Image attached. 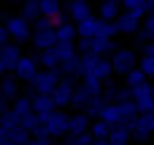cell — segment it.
<instances>
[{
	"instance_id": "cell-39",
	"label": "cell",
	"mask_w": 154,
	"mask_h": 145,
	"mask_svg": "<svg viewBox=\"0 0 154 145\" xmlns=\"http://www.w3.org/2000/svg\"><path fill=\"white\" fill-rule=\"evenodd\" d=\"M93 145H112V143H109V138H95Z\"/></svg>"
},
{
	"instance_id": "cell-36",
	"label": "cell",
	"mask_w": 154,
	"mask_h": 145,
	"mask_svg": "<svg viewBox=\"0 0 154 145\" xmlns=\"http://www.w3.org/2000/svg\"><path fill=\"white\" fill-rule=\"evenodd\" d=\"M50 138H52V136H48V133H33V138H31V140H33V143L36 145H52L55 143V140H50Z\"/></svg>"
},
{
	"instance_id": "cell-5",
	"label": "cell",
	"mask_w": 154,
	"mask_h": 145,
	"mask_svg": "<svg viewBox=\"0 0 154 145\" xmlns=\"http://www.w3.org/2000/svg\"><path fill=\"white\" fill-rule=\"evenodd\" d=\"M5 26H7V31H10V36L14 38V40H29L31 36V31H33V21H29V19L19 14V17H10L7 21H2Z\"/></svg>"
},
{
	"instance_id": "cell-13",
	"label": "cell",
	"mask_w": 154,
	"mask_h": 145,
	"mask_svg": "<svg viewBox=\"0 0 154 145\" xmlns=\"http://www.w3.org/2000/svg\"><path fill=\"white\" fill-rule=\"evenodd\" d=\"M19 76L12 72L10 74H2V81H0V95H2V100H17L19 98Z\"/></svg>"
},
{
	"instance_id": "cell-34",
	"label": "cell",
	"mask_w": 154,
	"mask_h": 145,
	"mask_svg": "<svg viewBox=\"0 0 154 145\" xmlns=\"http://www.w3.org/2000/svg\"><path fill=\"white\" fill-rule=\"evenodd\" d=\"M119 34V26H116V21H104L102 19V29H100V36L104 38H114Z\"/></svg>"
},
{
	"instance_id": "cell-17",
	"label": "cell",
	"mask_w": 154,
	"mask_h": 145,
	"mask_svg": "<svg viewBox=\"0 0 154 145\" xmlns=\"http://www.w3.org/2000/svg\"><path fill=\"white\" fill-rule=\"evenodd\" d=\"M76 29H78V38H95V36H100L102 19L100 17H88V19H83V21H78Z\"/></svg>"
},
{
	"instance_id": "cell-20",
	"label": "cell",
	"mask_w": 154,
	"mask_h": 145,
	"mask_svg": "<svg viewBox=\"0 0 154 145\" xmlns=\"http://www.w3.org/2000/svg\"><path fill=\"white\" fill-rule=\"evenodd\" d=\"M131 140H133V131L126 126V124L112 126V131H109V143L112 145H128Z\"/></svg>"
},
{
	"instance_id": "cell-38",
	"label": "cell",
	"mask_w": 154,
	"mask_h": 145,
	"mask_svg": "<svg viewBox=\"0 0 154 145\" xmlns=\"http://www.w3.org/2000/svg\"><path fill=\"white\" fill-rule=\"evenodd\" d=\"M142 48H145V55H154V40H147Z\"/></svg>"
},
{
	"instance_id": "cell-14",
	"label": "cell",
	"mask_w": 154,
	"mask_h": 145,
	"mask_svg": "<svg viewBox=\"0 0 154 145\" xmlns=\"http://www.w3.org/2000/svg\"><path fill=\"white\" fill-rule=\"evenodd\" d=\"M100 119H104L107 124H112V126H119V124H126V117H123V109H121V102H114V100H109L104 109H102V114H100Z\"/></svg>"
},
{
	"instance_id": "cell-11",
	"label": "cell",
	"mask_w": 154,
	"mask_h": 145,
	"mask_svg": "<svg viewBox=\"0 0 154 145\" xmlns=\"http://www.w3.org/2000/svg\"><path fill=\"white\" fill-rule=\"evenodd\" d=\"M116 26H119V34H123V36L140 34V17L135 12H131V10H123L121 17L116 19Z\"/></svg>"
},
{
	"instance_id": "cell-37",
	"label": "cell",
	"mask_w": 154,
	"mask_h": 145,
	"mask_svg": "<svg viewBox=\"0 0 154 145\" xmlns=\"http://www.w3.org/2000/svg\"><path fill=\"white\" fill-rule=\"evenodd\" d=\"M50 19H52V24H55V26H62V24H66V21H69V17H66L64 12H57L55 17H50Z\"/></svg>"
},
{
	"instance_id": "cell-21",
	"label": "cell",
	"mask_w": 154,
	"mask_h": 145,
	"mask_svg": "<svg viewBox=\"0 0 154 145\" xmlns=\"http://www.w3.org/2000/svg\"><path fill=\"white\" fill-rule=\"evenodd\" d=\"M40 60V67L43 69H59V64H62V57H59L57 48H50V50H43L38 55Z\"/></svg>"
},
{
	"instance_id": "cell-16",
	"label": "cell",
	"mask_w": 154,
	"mask_h": 145,
	"mask_svg": "<svg viewBox=\"0 0 154 145\" xmlns=\"http://www.w3.org/2000/svg\"><path fill=\"white\" fill-rule=\"evenodd\" d=\"M88 17H93L88 0H69V19L74 24H78V21H83V19H88Z\"/></svg>"
},
{
	"instance_id": "cell-27",
	"label": "cell",
	"mask_w": 154,
	"mask_h": 145,
	"mask_svg": "<svg viewBox=\"0 0 154 145\" xmlns=\"http://www.w3.org/2000/svg\"><path fill=\"white\" fill-rule=\"evenodd\" d=\"M126 86H131V88H137V86H142V83H147V74L142 72L140 67H135L133 72L126 74V81H123Z\"/></svg>"
},
{
	"instance_id": "cell-30",
	"label": "cell",
	"mask_w": 154,
	"mask_h": 145,
	"mask_svg": "<svg viewBox=\"0 0 154 145\" xmlns=\"http://www.w3.org/2000/svg\"><path fill=\"white\" fill-rule=\"evenodd\" d=\"M57 53L62 57V62H69V60H76V43H57Z\"/></svg>"
},
{
	"instance_id": "cell-41",
	"label": "cell",
	"mask_w": 154,
	"mask_h": 145,
	"mask_svg": "<svg viewBox=\"0 0 154 145\" xmlns=\"http://www.w3.org/2000/svg\"><path fill=\"white\" fill-rule=\"evenodd\" d=\"M52 145H62V143H52ZM64 145H66V143H64Z\"/></svg>"
},
{
	"instance_id": "cell-9",
	"label": "cell",
	"mask_w": 154,
	"mask_h": 145,
	"mask_svg": "<svg viewBox=\"0 0 154 145\" xmlns=\"http://www.w3.org/2000/svg\"><path fill=\"white\" fill-rule=\"evenodd\" d=\"M38 67H40V60L36 57V55H24V57L19 60V64L14 67V74L19 76L21 81H31V79L40 72Z\"/></svg>"
},
{
	"instance_id": "cell-23",
	"label": "cell",
	"mask_w": 154,
	"mask_h": 145,
	"mask_svg": "<svg viewBox=\"0 0 154 145\" xmlns=\"http://www.w3.org/2000/svg\"><path fill=\"white\" fill-rule=\"evenodd\" d=\"M121 5L126 7V10H131L135 12L137 17H147L149 12H152V5H149V0H121Z\"/></svg>"
},
{
	"instance_id": "cell-35",
	"label": "cell",
	"mask_w": 154,
	"mask_h": 145,
	"mask_svg": "<svg viewBox=\"0 0 154 145\" xmlns=\"http://www.w3.org/2000/svg\"><path fill=\"white\" fill-rule=\"evenodd\" d=\"M50 26H55L50 17H38L36 21H33V31H40V29H50Z\"/></svg>"
},
{
	"instance_id": "cell-15",
	"label": "cell",
	"mask_w": 154,
	"mask_h": 145,
	"mask_svg": "<svg viewBox=\"0 0 154 145\" xmlns=\"http://www.w3.org/2000/svg\"><path fill=\"white\" fill-rule=\"evenodd\" d=\"M133 133H154V112H140L131 124H126Z\"/></svg>"
},
{
	"instance_id": "cell-25",
	"label": "cell",
	"mask_w": 154,
	"mask_h": 145,
	"mask_svg": "<svg viewBox=\"0 0 154 145\" xmlns=\"http://www.w3.org/2000/svg\"><path fill=\"white\" fill-rule=\"evenodd\" d=\"M21 14L29 19V21H36L40 14V0H21Z\"/></svg>"
},
{
	"instance_id": "cell-33",
	"label": "cell",
	"mask_w": 154,
	"mask_h": 145,
	"mask_svg": "<svg viewBox=\"0 0 154 145\" xmlns=\"http://www.w3.org/2000/svg\"><path fill=\"white\" fill-rule=\"evenodd\" d=\"M147 76H154V55H142L140 57V64H137Z\"/></svg>"
},
{
	"instance_id": "cell-31",
	"label": "cell",
	"mask_w": 154,
	"mask_h": 145,
	"mask_svg": "<svg viewBox=\"0 0 154 145\" xmlns=\"http://www.w3.org/2000/svg\"><path fill=\"white\" fill-rule=\"evenodd\" d=\"M57 12H62L59 0H40V14L43 17H55Z\"/></svg>"
},
{
	"instance_id": "cell-24",
	"label": "cell",
	"mask_w": 154,
	"mask_h": 145,
	"mask_svg": "<svg viewBox=\"0 0 154 145\" xmlns=\"http://www.w3.org/2000/svg\"><path fill=\"white\" fill-rule=\"evenodd\" d=\"M55 31H57V43H74L78 36V29L76 24H62V26H55Z\"/></svg>"
},
{
	"instance_id": "cell-18",
	"label": "cell",
	"mask_w": 154,
	"mask_h": 145,
	"mask_svg": "<svg viewBox=\"0 0 154 145\" xmlns=\"http://www.w3.org/2000/svg\"><path fill=\"white\" fill-rule=\"evenodd\" d=\"M90 126H93L90 117H88L85 112H78V114H74V117H71V124H69V136L90 133Z\"/></svg>"
},
{
	"instance_id": "cell-32",
	"label": "cell",
	"mask_w": 154,
	"mask_h": 145,
	"mask_svg": "<svg viewBox=\"0 0 154 145\" xmlns=\"http://www.w3.org/2000/svg\"><path fill=\"white\" fill-rule=\"evenodd\" d=\"M95 136L93 133H81V136H66V145H93Z\"/></svg>"
},
{
	"instance_id": "cell-28",
	"label": "cell",
	"mask_w": 154,
	"mask_h": 145,
	"mask_svg": "<svg viewBox=\"0 0 154 145\" xmlns=\"http://www.w3.org/2000/svg\"><path fill=\"white\" fill-rule=\"evenodd\" d=\"M140 36V43H147V40H154V10L145 17V26H142V31L137 34Z\"/></svg>"
},
{
	"instance_id": "cell-4",
	"label": "cell",
	"mask_w": 154,
	"mask_h": 145,
	"mask_svg": "<svg viewBox=\"0 0 154 145\" xmlns=\"http://www.w3.org/2000/svg\"><path fill=\"white\" fill-rule=\"evenodd\" d=\"M78 50L81 53H97L102 55V57H112L114 55V43H112V38H104V36H95V38H81L78 40Z\"/></svg>"
},
{
	"instance_id": "cell-7",
	"label": "cell",
	"mask_w": 154,
	"mask_h": 145,
	"mask_svg": "<svg viewBox=\"0 0 154 145\" xmlns=\"http://www.w3.org/2000/svg\"><path fill=\"white\" fill-rule=\"evenodd\" d=\"M74 79H62L57 83V88L52 91V98H55V105H57L59 109H64V107H71V100H74Z\"/></svg>"
},
{
	"instance_id": "cell-40",
	"label": "cell",
	"mask_w": 154,
	"mask_h": 145,
	"mask_svg": "<svg viewBox=\"0 0 154 145\" xmlns=\"http://www.w3.org/2000/svg\"><path fill=\"white\" fill-rule=\"evenodd\" d=\"M149 5H152V10H154V0H149Z\"/></svg>"
},
{
	"instance_id": "cell-3",
	"label": "cell",
	"mask_w": 154,
	"mask_h": 145,
	"mask_svg": "<svg viewBox=\"0 0 154 145\" xmlns=\"http://www.w3.org/2000/svg\"><path fill=\"white\" fill-rule=\"evenodd\" d=\"M112 64H114V74H123L126 76L128 72H133L140 64V60H137L133 48H116L114 55H112Z\"/></svg>"
},
{
	"instance_id": "cell-22",
	"label": "cell",
	"mask_w": 154,
	"mask_h": 145,
	"mask_svg": "<svg viewBox=\"0 0 154 145\" xmlns=\"http://www.w3.org/2000/svg\"><path fill=\"white\" fill-rule=\"evenodd\" d=\"M33 109H36L38 114L55 112V109H57V105H55V98H52V95H40V93H36V95H33Z\"/></svg>"
},
{
	"instance_id": "cell-2",
	"label": "cell",
	"mask_w": 154,
	"mask_h": 145,
	"mask_svg": "<svg viewBox=\"0 0 154 145\" xmlns=\"http://www.w3.org/2000/svg\"><path fill=\"white\" fill-rule=\"evenodd\" d=\"M59 81H62V72H59V69H40V72L29 81V86L33 88V93L52 95V91L57 88Z\"/></svg>"
},
{
	"instance_id": "cell-42",
	"label": "cell",
	"mask_w": 154,
	"mask_h": 145,
	"mask_svg": "<svg viewBox=\"0 0 154 145\" xmlns=\"http://www.w3.org/2000/svg\"><path fill=\"white\" fill-rule=\"evenodd\" d=\"M152 91H154V83H152Z\"/></svg>"
},
{
	"instance_id": "cell-19",
	"label": "cell",
	"mask_w": 154,
	"mask_h": 145,
	"mask_svg": "<svg viewBox=\"0 0 154 145\" xmlns=\"http://www.w3.org/2000/svg\"><path fill=\"white\" fill-rule=\"evenodd\" d=\"M95 98H97V95H93V93H90L88 88H85V86H83V83H81L76 91H74V100H71V107L78 109V112H83V109L88 107V105H90V102H93Z\"/></svg>"
},
{
	"instance_id": "cell-12",
	"label": "cell",
	"mask_w": 154,
	"mask_h": 145,
	"mask_svg": "<svg viewBox=\"0 0 154 145\" xmlns=\"http://www.w3.org/2000/svg\"><path fill=\"white\" fill-rule=\"evenodd\" d=\"M123 12V5L119 0H100L97 5V17L104 19V21H116Z\"/></svg>"
},
{
	"instance_id": "cell-1",
	"label": "cell",
	"mask_w": 154,
	"mask_h": 145,
	"mask_svg": "<svg viewBox=\"0 0 154 145\" xmlns=\"http://www.w3.org/2000/svg\"><path fill=\"white\" fill-rule=\"evenodd\" d=\"M69 124H71V117L64 112V109H55V112H48V114H40V126L36 128V133H48L52 138L59 136H69Z\"/></svg>"
},
{
	"instance_id": "cell-26",
	"label": "cell",
	"mask_w": 154,
	"mask_h": 145,
	"mask_svg": "<svg viewBox=\"0 0 154 145\" xmlns=\"http://www.w3.org/2000/svg\"><path fill=\"white\" fill-rule=\"evenodd\" d=\"M107 102H109V100H107L104 95H97V98H95V100H93V102H90L85 109H83V112H85L90 119H100V114H102V109H104V105H107Z\"/></svg>"
},
{
	"instance_id": "cell-8",
	"label": "cell",
	"mask_w": 154,
	"mask_h": 145,
	"mask_svg": "<svg viewBox=\"0 0 154 145\" xmlns=\"http://www.w3.org/2000/svg\"><path fill=\"white\" fill-rule=\"evenodd\" d=\"M133 102L137 112H154V91H152V83H142L133 88Z\"/></svg>"
},
{
	"instance_id": "cell-43",
	"label": "cell",
	"mask_w": 154,
	"mask_h": 145,
	"mask_svg": "<svg viewBox=\"0 0 154 145\" xmlns=\"http://www.w3.org/2000/svg\"><path fill=\"white\" fill-rule=\"evenodd\" d=\"M152 145H154V140H152Z\"/></svg>"
},
{
	"instance_id": "cell-10",
	"label": "cell",
	"mask_w": 154,
	"mask_h": 145,
	"mask_svg": "<svg viewBox=\"0 0 154 145\" xmlns=\"http://www.w3.org/2000/svg\"><path fill=\"white\" fill-rule=\"evenodd\" d=\"M31 43L36 45V50H38V53L50 50V48H57V31H55V26H50V29H40V31H33Z\"/></svg>"
},
{
	"instance_id": "cell-6",
	"label": "cell",
	"mask_w": 154,
	"mask_h": 145,
	"mask_svg": "<svg viewBox=\"0 0 154 145\" xmlns=\"http://www.w3.org/2000/svg\"><path fill=\"white\" fill-rule=\"evenodd\" d=\"M21 57H24V55H21L19 45H14V43L2 45V48H0V72H2V74L14 72V67L19 64Z\"/></svg>"
},
{
	"instance_id": "cell-29",
	"label": "cell",
	"mask_w": 154,
	"mask_h": 145,
	"mask_svg": "<svg viewBox=\"0 0 154 145\" xmlns=\"http://www.w3.org/2000/svg\"><path fill=\"white\" fill-rule=\"evenodd\" d=\"M109 131H112V124H107L104 119H95L90 126V133L95 138H109Z\"/></svg>"
}]
</instances>
